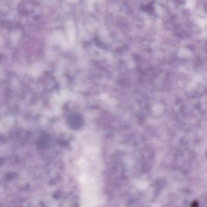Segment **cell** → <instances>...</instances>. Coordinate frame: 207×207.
Wrapping results in <instances>:
<instances>
[{"label":"cell","mask_w":207,"mask_h":207,"mask_svg":"<svg viewBox=\"0 0 207 207\" xmlns=\"http://www.w3.org/2000/svg\"><path fill=\"white\" fill-rule=\"evenodd\" d=\"M198 203L196 201H194L193 202L191 203V206L192 207H197L198 206Z\"/></svg>","instance_id":"2"},{"label":"cell","mask_w":207,"mask_h":207,"mask_svg":"<svg viewBox=\"0 0 207 207\" xmlns=\"http://www.w3.org/2000/svg\"><path fill=\"white\" fill-rule=\"evenodd\" d=\"M88 191L89 192H88V193L87 194L86 196H85V198H86L87 195H88V194L89 191H91V193H92V195H93V198H94V200L95 201H96V198H97L94 195V194H95L96 195V193L95 192H94V191H93V189H92V188H91V189H88V190H86V191H87V192H88ZM87 192H86V193H87ZM86 193H85V194H86ZM90 195H89L88 199V202H87V204H90Z\"/></svg>","instance_id":"1"}]
</instances>
